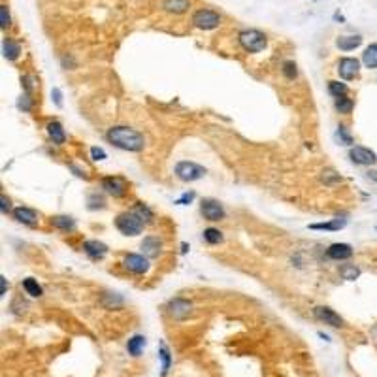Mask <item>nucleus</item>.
Listing matches in <instances>:
<instances>
[{
	"label": "nucleus",
	"instance_id": "1",
	"mask_svg": "<svg viewBox=\"0 0 377 377\" xmlns=\"http://www.w3.org/2000/svg\"><path fill=\"white\" fill-rule=\"evenodd\" d=\"M106 138H108L110 143L119 147V149L132 151V153L141 151L143 145H145L143 134H140L138 130H134V128H128V126H113V128L108 130Z\"/></svg>",
	"mask_w": 377,
	"mask_h": 377
},
{
	"label": "nucleus",
	"instance_id": "2",
	"mask_svg": "<svg viewBox=\"0 0 377 377\" xmlns=\"http://www.w3.org/2000/svg\"><path fill=\"white\" fill-rule=\"evenodd\" d=\"M115 227L125 236H138L143 230V221L136 212H125L115 219Z\"/></svg>",
	"mask_w": 377,
	"mask_h": 377
},
{
	"label": "nucleus",
	"instance_id": "3",
	"mask_svg": "<svg viewBox=\"0 0 377 377\" xmlns=\"http://www.w3.org/2000/svg\"><path fill=\"white\" fill-rule=\"evenodd\" d=\"M240 44H242V47H244L245 51H249V53H259V51H262V49L266 47L268 40L260 31L249 29V31L240 32Z\"/></svg>",
	"mask_w": 377,
	"mask_h": 377
},
{
	"label": "nucleus",
	"instance_id": "4",
	"mask_svg": "<svg viewBox=\"0 0 377 377\" xmlns=\"http://www.w3.org/2000/svg\"><path fill=\"white\" fill-rule=\"evenodd\" d=\"M175 175L181 181H197L200 177L206 175V168L204 166L197 164V162H188V160H181L175 164Z\"/></svg>",
	"mask_w": 377,
	"mask_h": 377
},
{
	"label": "nucleus",
	"instance_id": "5",
	"mask_svg": "<svg viewBox=\"0 0 377 377\" xmlns=\"http://www.w3.org/2000/svg\"><path fill=\"white\" fill-rule=\"evenodd\" d=\"M193 23H195V27L202 29V31H212V29L221 25V17L219 14H215L212 10H198L197 14L193 16Z\"/></svg>",
	"mask_w": 377,
	"mask_h": 377
},
{
	"label": "nucleus",
	"instance_id": "6",
	"mask_svg": "<svg viewBox=\"0 0 377 377\" xmlns=\"http://www.w3.org/2000/svg\"><path fill=\"white\" fill-rule=\"evenodd\" d=\"M349 158L353 160L354 164L360 166H373L377 164V155L368 147H360V145H354L349 151Z\"/></svg>",
	"mask_w": 377,
	"mask_h": 377
},
{
	"label": "nucleus",
	"instance_id": "7",
	"mask_svg": "<svg viewBox=\"0 0 377 377\" xmlns=\"http://www.w3.org/2000/svg\"><path fill=\"white\" fill-rule=\"evenodd\" d=\"M313 315L317 321L324 322V324H328L332 328H341V326H343V319H341L334 309H330V307H324V306L315 307Z\"/></svg>",
	"mask_w": 377,
	"mask_h": 377
},
{
	"label": "nucleus",
	"instance_id": "8",
	"mask_svg": "<svg viewBox=\"0 0 377 377\" xmlns=\"http://www.w3.org/2000/svg\"><path fill=\"white\" fill-rule=\"evenodd\" d=\"M338 72L339 76L345 79V81H351V79L358 78V72H360V63L353 59V57H343L338 64Z\"/></svg>",
	"mask_w": 377,
	"mask_h": 377
},
{
	"label": "nucleus",
	"instance_id": "9",
	"mask_svg": "<svg viewBox=\"0 0 377 377\" xmlns=\"http://www.w3.org/2000/svg\"><path fill=\"white\" fill-rule=\"evenodd\" d=\"M123 266L128 270V272H132V274H147V270H149V260L145 259V257H141V255H126L125 260H123Z\"/></svg>",
	"mask_w": 377,
	"mask_h": 377
},
{
	"label": "nucleus",
	"instance_id": "10",
	"mask_svg": "<svg viewBox=\"0 0 377 377\" xmlns=\"http://www.w3.org/2000/svg\"><path fill=\"white\" fill-rule=\"evenodd\" d=\"M102 188L115 198L125 197L126 193V183L121 177H104L102 179Z\"/></svg>",
	"mask_w": 377,
	"mask_h": 377
},
{
	"label": "nucleus",
	"instance_id": "11",
	"mask_svg": "<svg viewBox=\"0 0 377 377\" xmlns=\"http://www.w3.org/2000/svg\"><path fill=\"white\" fill-rule=\"evenodd\" d=\"M200 212H202V215H204L208 221H221L225 217L223 206H221L219 202H215V200H204L202 206H200Z\"/></svg>",
	"mask_w": 377,
	"mask_h": 377
},
{
	"label": "nucleus",
	"instance_id": "12",
	"mask_svg": "<svg viewBox=\"0 0 377 377\" xmlns=\"http://www.w3.org/2000/svg\"><path fill=\"white\" fill-rule=\"evenodd\" d=\"M332 260H347L353 257V247L349 244H332L326 251Z\"/></svg>",
	"mask_w": 377,
	"mask_h": 377
},
{
	"label": "nucleus",
	"instance_id": "13",
	"mask_svg": "<svg viewBox=\"0 0 377 377\" xmlns=\"http://www.w3.org/2000/svg\"><path fill=\"white\" fill-rule=\"evenodd\" d=\"M168 307H170V313H172L173 319H185L193 306H191V302H187V300L173 298Z\"/></svg>",
	"mask_w": 377,
	"mask_h": 377
},
{
	"label": "nucleus",
	"instance_id": "14",
	"mask_svg": "<svg viewBox=\"0 0 377 377\" xmlns=\"http://www.w3.org/2000/svg\"><path fill=\"white\" fill-rule=\"evenodd\" d=\"M14 217H16L19 223H23V225H31V227H34V225L38 223V213L34 212V210H31V208H25V206H21V208H16V210H14Z\"/></svg>",
	"mask_w": 377,
	"mask_h": 377
},
{
	"label": "nucleus",
	"instance_id": "15",
	"mask_svg": "<svg viewBox=\"0 0 377 377\" xmlns=\"http://www.w3.org/2000/svg\"><path fill=\"white\" fill-rule=\"evenodd\" d=\"M83 249H85V253L91 259H102L104 255L108 253V247H106L102 242H98V240H89V242H85V244H83Z\"/></svg>",
	"mask_w": 377,
	"mask_h": 377
},
{
	"label": "nucleus",
	"instance_id": "16",
	"mask_svg": "<svg viewBox=\"0 0 377 377\" xmlns=\"http://www.w3.org/2000/svg\"><path fill=\"white\" fill-rule=\"evenodd\" d=\"M47 134H49V138L53 140V143H64L66 141V134H64V128L63 125L59 123V121H51L49 125H47Z\"/></svg>",
	"mask_w": 377,
	"mask_h": 377
},
{
	"label": "nucleus",
	"instance_id": "17",
	"mask_svg": "<svg viewBox=\"0 0 377 377\" xmlns=\"http://www.w3.org/2000/svg\"><path fill=\"white\" fill-rule=\"evenodd\" d=\"M143 347H145V336L136 334V336H132V338L128 339L126 351H128V354H132V356H140L141 351H143Z\"/></svg>",
	"mask_w": 377,
	"mask_h": 377
},
{
	"label": "nucleus",
	"instance_id": "18",
	"mask_svg": "<svg viewBox=\"0 0 377 377\" xmlns=\"http://www.w3.org/2000/svg\"><path fill=\"white\" fill-rule=\"evenodd\" d=\"M362 63H364V66L369 68V70H375L377 68V44H371V46H368L364 49V53H362Z\"/></svg>",
	"mask_w": 377,
	"mask_h": 377
},
{
	"label": "nucleus",
	"instance_id": "19",
	"mask_svg": "<svg viewBox=\"0 0 377 377\" xmlns=\"http://www.w3.org/2000/svg\"><path fill=\"white\" fill-rule=\"evenodd\" d=\"M336 44H338V47L341 51H353V49H356L362 44V38L358 34H354V36H341V38H338Z\"/></svg>",
	"mask_w": 377,
	"mask_h": 377
},
{
	"label": "nucleus",
	"instance_id": "20",
	"mask_svg": "<svg viewBox=\"0 0 377 377\" xmlns=\"http://www.w3.org/2000/svg\"><path fill=\"white\" fill-rule=\"evenodd\" d=\"M158 358H160V362H162V366H160V375L164 377L168 375V371H170V366H172V354H170V349L166 347V343H160V349H158Z\"/></svg>",
	"mask_w": 377,
	"mask_h": 377
},
{
	"label": "nucleus",
	"instance_id": "21",
	"mask_svg": "<svg viewBox=\"0 0 377 377\" xmlns=\"http://www.w3.org/2000/svg\"><path fill=\"white\" fill-rule=\"evenodd\" d=\"M188 0H162V8L172 14H183L188 8Z\"/></svg>",
	"mask_w": 377,
	"mask_h": 377
},
{
	"label": "nucleus",
	"instance_id": "22",
	"mask_svg": "<svg viewBox=\"0 0 377 377\" xmlns=\"http://www.w3.org/2000/svg\"><path fill=\"white\" fill-rule=\"evenodd\" d=\"M51 225L55 228H59V230L68 232V230H74V228H76V221L72 219V217H68V215H57V217L51 219Z\"/></svg>",
	"mask_w": 377,
	"mask_h": 377
},
{
	"label": "nucleus",
	"instance_id": "23",
	"mask_svg": "<svg viewBox=\"0 0 377 377\" xmlns=\"http://www.w3.org/2000/svg\"><path fill=\"white\" fill-rule=\"evenodd\" d=\"M141 249L147 253L149 257H155V255H158V251H160V242H158V238H153V236H147L143 242H141Z\"/></svg>",
	"mask_w": 377,
	"mask_h": 377
},
{
	"label": "nucleus",
	"instance_id": "24",
	"mask_svg": "<svg viewBox=\"0 0 377 377\" xmlns=\"http://www.w3.org/2000/svg\"><path fill=\"white\" fill-rule=\"evenodd\" d=\"M19 53H21V47H19L17 42H14V40L10 38L4 40V57L8 61H16L17 57H19Z\"/></svg>",
	"mask_w": 377,
	"mask_h": 377
},
{
	"label": "nucleus",
	"instance_id": "25",
	"mask_svg": "<svg viewBox=\"0 0 377 377\" xmlns=\"http://www.w3.org/2000/svg\"><path fill=\"white\" fill-rule=\"evenodd\" d=\"M339 275L343 279H347V281H354L360 275V270L354 266V264H343V266L339 268Z\"/></svg>",
	"mask_w": 377,
	"mask_h": 377
},
{
	"label": "nucleus",
	"instance_id": "26",
	"mask_svg": "<svg viewBox=\"0 0 377 377\" xmlns=\"http://www.w3.org/2000/svg\"><path fill=\"white\" fill-rule=\"evenodd\" d=\"M102 306L108 307V309H117V307L123 306V298H121L119 294H111V292H108V294H104L102 296Z\"/></svg>",
	"mask_w": 377,
	"mask_h": 377
},
{
	"label": "nucleus",
	"instance_id": "27",
	"mask_svg": "<svg viewBox=\"0 0 377 377\" xmlns=\"http://www.w3.org/2000/svg\"><path fill=\"white\" fill-rule=\"evenodd\" d=\"M23 289L27 291V294H31V296H34V298L42 296V287H40L38 281H36V279H32V277L25 279V281H23Z\"/></svg>",
	"mask_w": 377,
	"mask_h": 377
},
{
	"label": "nucleus",
	"instance_id": "28",
	"mask_svg": "<svg viewBox=\"0 0 377 377\" xmlns=\"http://www.w3.org/2000/svg\"><path fill=\"white\" fill-rule=\"evenodd\" d=\"M345 227V221H332V223H319V225H311L309 228H313V230H339V228Z\"/></svg>",
	"mask_w": 377,
	"mask_h": 377
},
{
	"label": "nucleus",
	"instance_id": "29",
	"mask_svg": "<svg viewBox=\"0 0 377 377\" xmlns=\"http://www.w3.org/2000/svg\"><path fill=\"white\" fill-rule=\"evenodd\" d=\"M204 240L208 242V244L212 245H217L223 242V234H221L217 228H206L204 230Z\"/></svg>",
	"mask_w": 377,
	"mask_h": 377
},
{
	"label": "nucleus",
	"instance_id": "30",
	"mask_svg": "<svg viewBox=\"0 0 377 377\" xmlns=\"http://www.w3.org/2000/svg\"><path fill=\"white\" fill-rule=\"evenodd\" d=\"M353 106H354V102L351 98H347V96L336 98V108H338L339 113H351V111H353Z\"/></svg>",
	"mask_w": 377,
	"mask_h": 377
},
{
	"label": "nucleus",
	"instance_id": "31",
	"mask_svg": "<svg viewBox=\"0 0 377 377\" xmlns=\"http://www.w3.org/2000/svg\"><path fill=\"white\" fill-rule=\"evenodd\" d=\"M328 91L330 94H334L336 98H339V96H347V85L345 83H339V81H330L328 83Z\"/></svg>",
	"mask_w": 377,
	"mask_h": 377
},
{
	"label": "nucleus",
	"instance_id": "32",
	"mask_svg": "<svg viewBox=\"0 0 377 377\" xmlns=\"http://www.w3.org/2000/svg\"><path fill=\"white\" fill-rule=\"evenodd\" d=\"M134 212L140 215V219L143 221V223H151V219H153V212H151L145 204H138L134 208Z\"/></svg>",
	"mask_w": 377,
	"mask_h": 377
},
{
	"label": "nucleus",
	"instance_id": "33",
	"mask_svg": "<svg viewBox=\"0 0 377 377\" xmlns=\"http://www.w3.org/2000/svg\"><path fill=\"white\" fill-rule=\"evenodd\" d=\"M283 74H285V76H287L289 79H294L296 76H298L296 64L292 63V61H287V63H283Z\"/></svg>",
	"mask_w": 377,
	"mask_h": 377
},
{
	"label": "nucleus",
	"instance_id": "34",
	"mask_svg": "<svg viewBox=\"0 0 377 377\" xmlns=\"http://www.w3.org/2000/svg\"><path fill=\"white\" fill-rule=\"evenodd\" d=\"M321 179L326 183V185H334V183H338V181H341V177H339L336 172H332V170H324L321 175Z\"/></svg>",
	"mask_w": 377,
	"mask_h": 377
},
{
	"label": "nucleus",
	"instance_id": "35",
	"mask_svg": "<svg viewBox=\"0 0 377 377\" xmlns=\"http://www.w3.org/2000/svg\"><path fill=\"white\" fill-rule=\"evenodd\" d=\"M0 27H2V29H6V27H10L8 6H2V8H0Z\"/></svg>",
	"mask_w": 377,
	"mask_h": 377
},
{
	"label": "nucleus",
	"instance_id": "36",
	"mask_svg": "<svg viewBox=\"0 0 377 377\" xmlns=\"http://www.w3.org/2000/svg\"><path fill=\"white\" fill-rule=\"evenodd\" d=\"M338 128H339V130H338L339 138L345 141L347 145H351V143H353V138H351V134H349V132L345 130V126H338Z\"/></svg>",
	"mask_w": 377,
	"mask_h": 377
},
{
	"label": "nucleus",
	"instance_id": "37",
	"mask_svg": "<svg viewBox=\"0 0 377 377\" xmlns=\"http://www.w3.org/2000/svg\"><path fill=\"white\" fill-rule=\"evenodd\" d=\"M91 155H93L94 160H104L106 158V151L100 149V147H91Z\"/></svg>",
	"mask_w": 377,
	"mask_h": 377
},
{
	"label": "nucleus",
	"instance_id": "38",
	"mask_svg": "<svg viewBox=\"0 0 377 377\" xmlns=\"http://www.w3.org/2000/svg\"><path fill=\"white\" fill-rule=\"evenodd\" d=\"M51 96H53V100H55L57 106H63V94H61L59 89H53V91H51Z\"/></svg>",
	"mask_w": 377,
	"mask_h": 377
},
{
	"label": "nucleus",
	"instance_id": "39",
	"mask_svg": "<svg viewBox=\"0 0 377 377\" xmlns=\"http://www.w3.org/2000/svg\"><path fill=\"white\" fill-rule=\"evenodd\" d=\"M193 198H195V193H185V195H183V197H181L175 204H187V202H191Z\"/></svg>",
	"mask_w": 377,
	"mask_h": 377
},
{
	"label": "nucleus",
	"instance_id": "40",
	"mask_svg": "<svg viewBox=\"0 0 377 377\" xmlns=\"http://www.w3.org/2000/svg\"><path fill=\"white\" fill-rule=\"evenodd\" d=\"M0 202H2V213H8L10 212V200L2 195V197H0Z\"/></svg>",
	"mask_w": 377,
	"mask_h": 377
},
{
	"label": "nucleus",
	"instance_id": "41",
	"mask_svg": "<svg viewBox=\"0 0 377 377\" xmlns=\"http://www.w3.org/2000/svg\"><path fill=\"white\" fill-rule=\"evenodd\" d=\"M0 281H2V294H6V277H0Z\"/></svg>",
	"mask_w": 377,
	"mask_h": 377
},
{
	"label": "nucleus",
	"instance_id": "42",
	"mask_svg": "<svg viewBox=\"0 0 377 377\" xmlns=\"http://www.w3.org/2000/svg\"><path fill=\"white\" fill-rule=\"evenodd\" d=\"M368 173H369V177H371V179L377 183V172H375V170H373V172H368Z\"/></svg>",
	"mask_w": 377,
	"mask_h": 377
},
{
	"label": "nucleus",
	"instance_id": "43",
	"mask_svg": "<svg viewBox=\"0 0 377 377\" xmlns=\"http://www.w3.org/2000/svg\"><path fill=\"white\" fill-rule=\"evenodd\" d=\"M319 336H321L322 339H326V341H330V338L326 336V334H322V332H319Z\"/></svg>",
	"mask_w": 377,
	"mask_h": 377
}]
</instances>
